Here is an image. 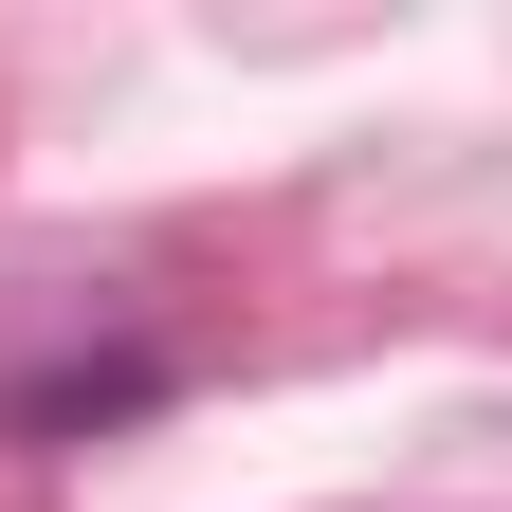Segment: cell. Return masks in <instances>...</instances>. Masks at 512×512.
Wrapping results in <instances>:
<instances>
[{"label":"cell","mask_w":512,"mask_h":512,"mask_svg":"<svg viewBox=\"0 0 512 512\" xmlns=\"http://www.w3.org/2000/svg\"><path fill=\"white\" fill-rule=\"evenodd\" d=\"M147 384H165L147 348H110V366H37V384H19V403H0V421H19V439H74V421H128V403H147Z\"/></svg>","instance_id":"obj_1"}]
</instances>
